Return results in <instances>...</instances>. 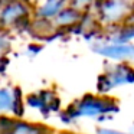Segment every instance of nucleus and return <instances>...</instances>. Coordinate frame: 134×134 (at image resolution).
I'll use <instances>...</instances> for the list:
<instances>
[{"mask_svg":"<svg viewBox=\"0 0 134 134\" xmlns=\"http://www.w3.org/2000/svg\"><path fill=\"white\" fill-rule=\"evenodd\" d=\"M104 55L115 59H124V58H134V48L133 46H124V45H114L107 46L101 51Z\"/></svg>","mask_w":134,"mask_h":134,"instance_id":"1","label":"nucleus"},{"mask_svg":"<svg viewBox=\"0 0 134 134\" xmlns=\"http://www.w3.org/2000/svg\"><path fill=\"white\" fill-rule=\"evenodd\" d=\"M124 7H125L124 3H120V2H108L107 6H105L104 16H107L108 19H115V18L122 15Z\"/></svg>","mask_w":134,"mask_h":134,"instance_id":"2","label":"nucleus"}]
</instances>
